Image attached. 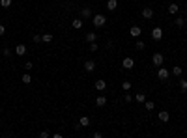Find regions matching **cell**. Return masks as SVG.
Listing matches in <instances>:
<instances>
[{
    "label": "cell",
    "instance_id": "obj_1",
    "mask_svg": "<svg viewBox=\"0 0 187 138\" xmlns=\"http://www.w3.org/2000/svg\"><path fill=\"white\" fill-rule=\"evenodd\" d=\"M92 22H94L95 28H103V26L107 24V17H105V15H101V13H97V15H94V17H92Z\"/></svg>",
    "mask_w": 187,
    "mask_h": 138
},
{
    "label": "cell",
    "instance_id": "obj_2",
    "mask_svg": "<svg viewBox=\"0 0 187 138\" xmlns=\"http://www.w3.org/2000/svg\"><path fill=\"white\" fill-rule=\"evenodd\" d=\"M122 67H124V69H133L135 67V60H133V58H129V56H125L124 60H122Z\"/></svg>",
    "mask_w": 187,
    "mask_h": 138
},
{
    "label": "cell",
    "instance_id": "obj_3",
    "mask_svg": "<svg viewBox=\"0 0 187 138\" xmlns=\"http://www.w3.org/2000/svg\"><path fill=\"white\" fill-rule=\"evenodd\" d=\"M163 62H165V58H163V54H159V52H155L152 56V64L153 65H157V67H161L163 65Z\"/></svg>",
    "mask_w": 187,
    "mask_h": 138
},
{
    "label": "cell",
    "instance_id": "obj_4",
    "mask_svg": "<svg viewBox=\"0 0 187 138\" xmlns=\"http://www.w3.org/2000/svg\"><path fill=\"white\" fill-rule=\"evenodd\" d=\"M161 37H163V30L159 28V26H155V28L152 30V39L153 41H161Z\"/></svg>",
    "mask_w": 187,
    "mask_h": 138
},
{
    "label": "cell",
    "instance_id": "obj_5",
    "mask_svg": "<svg viewBox=\"0 0 187 138\" xmlns=\"http://www.w3.org/2000/svg\"><path fill=\"white\" fill-rule=\"evenodd\" d=\"M15 54H17V56H25L26 54V45H23V43H19L17 47H15V50H13Z\"/></svg>",
    "mask_w": 187,
    "mask_h": 138
},
{
    "label": "cell",
    "instance_id": "obj_6",
    "mask_svg": "<svg viewBox=\"0 0 187 138\" xmlns=\"http://www.w3.org/2000/svg\"><path fill=\"white\" fill-rule=\"evenodd\" d=\"M84 71H86V73H92V71H95V62L94 60H86L84 62Z\"/></svg>",
    "mask_w": 187,
    "mask_h": 138
},
{
    "label": "cell",
    "instance_id": "obj_7",
    "mask_svg": "<svg viewBox=\"0 0 187 138\" xmlns=\"http://www.w3.org/2000/svg\"><path fill=\"white\" fill-rule=\"evenodd\" d=\"M140 34H142L140 26H131V28H129V35H133V37H138Z\"/></svg>",
    "mask_w": 187,
    "mask_h": 138
},
{
    "label": "cell",
    "instance_id": "obj_8",
    "mask_svg": "<svg viewBox=\"0 0 187 138\" xmlns=\"http://www.w3.org/2000/svg\"><path fill=\"white\" fill-rule=\"evenodd\" d=\"M157 77L161 78V80H166V78H169V69L159 67V71H157Z\"/></svg>",
    "mask_w": 187,
    "mask_h": 138
},
{
    "label": "cell",
    "instance_id": "obj_9",
    "mask_svg": "<svg viewBox=\"0 0 187 138\" xmlns=\"http://www.w3.org/2000/svg\"><path fill=\"white\" fill-rule=\"evenodd\" d=\"M94 88L97 90V92H103V90L107 88V82H105V80H95V82H94Z\"/></svg>",
    "mask_w": 187,
    "mask_h": 138
},
{
    "label": "cell",
    "instance_id": "obj_10",
    "mask_svg": "<svg viewBox=\"0 0 187 138\" xmlns=\"http://www.w3.org/2000/svg\"><path fill=\"white\" fill-rule=\"evenodd\" d=\"M142 17H144V19H153V10H152V7H144V10H142Z\"/></svg>",
    "mask_w": 187,
    "mask_h": 138
},
{
    "label": "cell",
    "instance_id": "obj_11",
    "mask_svg": "<svg viewBox=\"0 0 187 138\" xmlns=\"http://www.w3.org/2000/svg\"><path fill=\"white\" fill-rule=\"evenodd\" d=\"M81 15H82L84 19H92V10H90L88 6H84V7L81 10Z\"/></svg>",
    "mask_w": 187,
    "mask_h": 138
},
{
    "label": "cell",
    "instance_id": "obj_12",
    "mask_svg": "<svg viewBox=\"0 0 187 138\" xmlns=\"http://www.w3.org/2000/svg\"><path fill=\"white\" fill-rule=\"evenodd\" d=\"M159 120H161L163 123H166V121L170 120V114L166 112V110H161V112H159Z\"/></svg>",
    "mask_w": 187,
    "mask_h": 138
},
{
    "label": "cell",
    "instance_id": "obj_13",
    "mask_svg": "<svg viewBox=\"0 0 187 138\" xmlns=\"http://www.w3.org/2000/svg\"><path fill=\"white\" fill-rule=\"evenodd\" d=\"M107 7H109V11H114L118 7V0H107Z\"/></svg>",
    "mask_w": 187,
    "mask_h": 138
},
{
    "label": "cell",
    "instance_id": "obj_14",
    "mask_svg": "<svg viewBox=\"0 0 187 138\" xmlns=\"http://www.w3.org/2000/svg\"><path fill=\"white\" fill-rule=\"evenodd\" d=\"M84 39H86L88 43H94L95 39H97V34H95V32H88V34L84 35Z\"/></svg>",
    "mask_w": 187,
    "mask_h": 138
},
{
    "label": "cell",
    "instance_id": "obj_15",
    "mask_svg": "<svg viewBox=\"0 0 187 138\" xmlns=\"http://www.w3.org/2000/svg\"><path fill=\"white\" fill-rule=\"evenodd\" d=\"M95 105H97L99 108H101V106H105V105H107V97H105V95H99L97 99H95Z\"/></svg>",
    "mask_w": 187,
    "mask_h": 138
},
{
    "label": "cell",
    "instance_id": "obj_16",
    "mask_svg": "<svg viewBox=\"0 0 187 138\" xmlns=\"http://www.w3.org/2000/svg\"><path fill=\"white\" fill-rule=\"evenodd\" d=\"M178 11H180V6H178V4H170L169 6V13L170 15H176Z\"/></svg>",
    "mask_w": 187,
    "mask_h": 138
},
{
    "label": "cell",
    "instance_id": "obj_17",
    "mask_svg": "<svg viewBox=\"0 0 187 138\" xmlns=\"http://www.w3.org/2000/svg\"><path fill=\"white\" fill-rule=\"evenodd\" d=\"M71 26H73L75 30H81L82 28V21L81 19H73V21H71Z\"/></svg>",
    "mask_w": 187,
    "mask_h": 138
},
{
    "label": "cell",
    "instance_id": "obj_18",
    "mask_svg": "<svg viewBox=\"0 0 187 138\" xmlns=\"http://www.w3.org/2000/svg\"><path fill=\"white\" fill-rule=\"evenodd\" d=\"M79 125H81V127H88V125H90V118L88 116H82L81 120H79Z\"/></svg>",
    "mask_w": 187,
    "mask_h": 138
},
{
    "label": "cell",
    "instance_id": "obj_19",
    "mask_svg": "<svg viewBox=\"0 0 187 138\" xmlns=\"http://www.w3.org/2000/svg\"><path fill=\"white\" fill-rule=\"evenodd\" d=\"M21 80H23V84H30V82H32V75L30 73H25L21 77Z\"/></svg>",
    "mask_w": 187,
    "mask_h": 138
},
{
    "label": "cell",
    "instance_id": "obj_20",
    "mask_svg": "<svg viewBox=\"0 0 187 138\" xmlns=\"http://www.w3.org/2000/svg\"><path fill=\"white\" fill-rule=\"evenodd\" d=\"M174 24H176L178 28H184V24H185V19H184V17H178V19H174Z\"/></svg>",
    "mask_w": 187,
    "mask_h": 138
},
{
    "label": "cell",
    "instance_id": "obj_21",
    "mask_svg": "<svg viewBox=\"0 0 187 138\" xmlns=\"http://www.w3.org/2000/svg\"><path fill=\"white\" fill-rule=\"evenodd\" d=\"M41 41L43 43H51L53 41V34H41Z\"/></svg>",
    "mask_w": 187,
    "mask_h": 138
},
{
    "label": "cell",
    "instance_id": "obj_22",
    "mask_svg": "<svg viewBox=\"0 0 187 138\" xmlns=\"http://www.w3.org/2000/svg\"><path fill=\"white\" fill-rule=\"evenodd\" d=\"M135 101H137V103H144L146 101V93H137V95H135Z\"/></svg>",
    "mask_w": 187,
    "mask_h": 138
},
{
    "label": "cell",
    "instance_id": "obj_23",
    "mask_svg": "<svg viewBox=\"0 0 187 138\" xmlns=\"http://www.w3.org/2000/svg\"><path fill=\"white\" fill-rule=\"evenodd\" d=\"M172 75H174V77H180V75H182V67H180V65H174V67H172Z\"/></svg>",
    "mask_w": 187,
    "mask_h": 138
},
{
    "label": "cell",
    "instance_id": "obj_24",
    "mask_svg": "<svg viewBox=\"0 0 187 138\" xmlns=\"http://www.w3.org/2000/svg\"><path fill=\"white\" fill-rule=\"evenodd\" d=\"M122 90H124V92H129V90H131V82L129 80H124V82H122Z\"/></svg>",
    "mask_w": 187,
    "mask_h": 138
},
{
    "label": "cell",
    "instance_id": "obj_25",
    "mask_svg": "<svg viewBox=\"0 0 187 138\" xmlns=\"http://www.w3.org/2000/svg\"><path fill=\"white\" fill-rule=\"evenodd\" d=\"M153 106H155V105H153V101H144V108L146 110H153Z\"/></svg>",
    "mask_w": 187,
    "mask_h": 138
},
{
    "label": "cell",
    "instance_id": "obj_26",
    "mask_svg": "<svg viewBox=\"0 0 187 138\" xmlns=\"http://www.w3.org/2000/svg\"><path fill=\"white\" fill-rule=\"evenodd\" d=\"M180 90H182V92H187V80H180Z\"/></svg>",
    "mask_w": 187,
    "mask_h": 138
},
{
    "label": "cell",
    "instance_id": "obj_27",
    "mask_svg": "<svg viewBox=\"0 0 187 138\" xmlns=\"http://www.w3.org/2000/svg\"><path fill=\"white\" fill-rule=\"evenodd\" d=\"M137 49H138V50H144V49H146V43L138 39V41H137Z\"/></svg>",
    "mask_w": 187,
    "mask_h": 138
},
{
    "label": "cell",
    "instance_id": "obj_28",
    "mask_svg": "<svg viewBox=\"0 0 187 138\" xmlns=\"http://www.w3.org/2000/svg\"><path fill=\"white\" fill-rule=\"evenodd\" d=\"M0 6H2V7H10L11 6V0H0Z\"/></svg>",
    "mask_w": 187,
    "mask_h": 138
},
{
    "label": "cell",
    "instance_id": "obj_29",
    "mask_svg": "<svg viewBox=\"0 0 187 138\" xmlns=\"http://www.w3.org/2000/svg\"><path fill=\"white\" fill-rule=\"evenodd\" d=\"M39 136H41V138H49L51 133H49V131H41V133H39Z\"/></svg>",
    "mask_w": 187,
    "mask_h": 138
},
{
    "label": "cell",
    "instance_id": "obj_30",
    "mask_svg": "<svg viewBox=\"0 0 187 138\" xmlns=\"http://www.w3.org/2000/svg\"><path fill=\"white\" fill-rule=\"evenodd\" d=\"M32 41L34 43H41V35H32Z\"/></svg>",
    "mask_w": 187,
    "mask_h": 138
},
{
    "label": "cell",
    "instance_id": "obj_31",
    "mask_svg": "<svg viewBox=\"0 0 187 138\" xmlns=\"http://www.w3.org/2000/svg\"><path fill=\"white\" fill-rule=\"evenodd\" d=\"M32 67H34V64H32V62H26V64H25V69L26 71H30Z\"/></svg>",
    "mask_w": 187,
    "mask_h": 138
},
{
    "label": "cell",
    "instance_id": "obj_32",
    "mask_svg": "<svg viewBox=\"0 0 187 138\" xmlns=\"http://www.w3.org/2000/svg\"><path fill=\"white\" fill-rule=\"evenodd\" d=\"M90 50H92V52H94V50H97V43H90Z\"/></svg>",
    "mask_w": 187,
    "mask_h": 138
},
{
    "label": "cell",
    "instance_id": "obj_33",
    "mask_svg": "<svg viewBox=\"0 0 187 138\" xmlns=\"http://www.w3.org/2000/svg\"><path fill=\"white\" fill-rule=\"evenodd\" d=\"M124 101H125V103H131V101H133V97H131V95H124Z\"/></svg>",
    "mask_w": 187,
    "mask_h": 138
},
{
    "label": "cell",
    "instance_id": "obj_34",
    "mask_svg": "<svg viewBox=\"0 0 187 138\" xmlns=\"http://www.w3.org/2000/svg\"><path fill=\"white\" fill-rule=\"evenodd\" d=\"M4 56H6V58L11 56V50H10V49H4Z\"/></svg>",
    "mask_w": 187,
    "mask_h": 138
},
{
    "label": "cell",
    "instance_id": "obj_35",
    "mask_svg": "<svg viewBox=\"0 0 187 138\" xmlns=\"http://www.w3.org/2000/svg\"><path fill=\"white\" fill-rule=\"evenodd\" d=\"M4 34H6V26L0 24V35H4Z\"/></svg>",
    "mask_w": 187,
    "mask_h": 138
},
{
    "label": "cell",
    "instance_id": "obj_36",
    "mask_svg": "<svg viewBox=\"0 0 187 138\" xmlns=\"http://www.w3.org/2000/svg\"><path fill=\"white\" fill-rule=\"evenodd\" d=\"M184 19H185V22H187V15H185V17H184Z\"/></svg>",
    "mask_w": 187,
    "mask_h": 138
}]
</instances>
